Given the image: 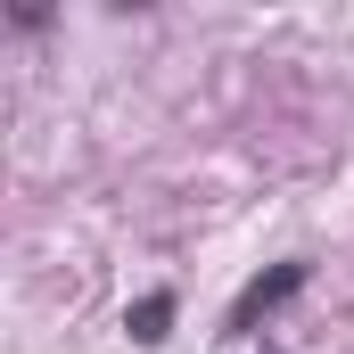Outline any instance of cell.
<instances>
[{
  "label": "cell",
  "mask_w": 354,
  "mask_h": 354,
  "mask_svg": "<svg viewBox=\"0 0 354 354\" xmlns=\"http://www.w3.org/2000/svg\"><path fill=\"white\" fill-rule=\"evenodd\" d=\"M305 280H313V264H305V256H288V264L256 272V280L239 288V305H231V322H223V330H231V338H248V330H256L264 313H280V305H288V297H297Z\"/></svg>",
  "instance_id": "cell-1"
},
{
  "label": "cell",
  "mask_w": 354,
  "mask_h": 354,
  "mask_svg": "<svg viewBox=\"0 0 354 354\" xmlns=\"http://www.w3.org/2000/svg\"><path fill=\"white\" fill-rule=\"evenodd\" d=\"M124 330H132V346H165V338H174V297H165V288H149V297L124 313Z\"/></svg>",
  "instance_id": "cell-2"
}]
</instances>
